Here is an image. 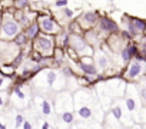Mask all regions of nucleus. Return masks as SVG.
<instances>
[{"label":"nucleus","instance_id":"f257e3e1","mask_svg":"<svg viewBox=\"0 0 146 129\" xmlns=\"http://www.w3.org/2000/svg\"><path fill=\"white\" fill-rule=\"evenodd\" d=\"M73 106H75V113L79 122H103V106L100 105L96 92L88 89L78 90L76 93H73Z\"/></svg>","mask_w":146,"mask_h":129},{"label":"nucleus","instance_id":"f03ea898","mask_svg":"<svg viewBox=\"0 0 146 129\" xmlns=\"http://www.w3.org/2000/svg\"><path fill=\"white\" fill-rule=\"evenodd\" d=\"M33 86L39 90H53L54 93L66 90L67 78L57 69H44L33 79Z\"/></svg>","mask_w":146,"mask_h":129},{"label":"nucleus","instance_id":"7ed1b4c3","mask_svg":"<svg viewBox=\"0 0 146 129\" xmlns=\"http://www.w3.org/2000/svg\"><path fill=\"white\" fill-rule=\"evenodd\" d=\"M54 93L46 95V93H36L32 98V110L37 118H44L49 122L53 119L56 120V112H54V103H53Z\"/></svg>","mask_w":146,"mask_h":129},{"label":"nucleus","instance_id":"20e7f679","mask_svg":"<svg viewBox=\"0 0 146 129\" xmlns=\"http://www.w3.org/2000/svg\"><path fill=\"white\" fill-rule=\"evenodd\" d=\"M123 100H125V105H126L130 116L139 125V115H140V110H142V102H140V98H139V93H137V88L133 83H127Z\"/></svg>","mask_w":146,"mask_h":129},{"label":"nucleus","instance_id":"39448f33","mask_svg":"<svg viewBox=\"0 0 146 129\" xmlns=\"http://www.w3.org/2000/svg\"><path fill=\"white\" fill-rule=\"evenodd\" d=\"M22 33V26L15 20L12 13H3L2 16V30H0V40L2 42H10L17 37V35Z\"/></svg>","mask_w":146,"mask_h":129},{"label":"nucleus","instance_id":"423d86ee","mask_svg":"<svg viewBox=\"0 0 146 129\" xmlns=\"http://www.w3.org/2000/svg\"><path fill=\"white\" fill-rule=\"evenodd\" d=\"M109 112H110L125 128L130 129V128L135 126V120H133V118L130 116V113H129V110H127V108H126V105H125L123 98H116V99H113Z\"/></svg>","mask_w":146,"mask_h":129},{"label":"nucleus","instance_id":"0eeeda50","mask_svg":"<svg viewBox=\"0 0 146 129\" xmlns=\"http://www.w3.org/2000/svg\"><path fill=\"white\" fill-rule=\"evenodd\" d=\"M10 100L13 103V106L17 110L26 109L29 108V105L32 103V90L26 89L22 85H16L12 89V95H10Z\"/></svg>","mask_w":146,"mask_h":129},{"label":"nucleus","instance_id":"6e6552de","mask_svg":"<svg viewBox=\"0 0 146 129\" xmlns=\"http://www.w3.org/2000/svg\"><path fill=\"white\" fill-rule=\"evenodd\" d=\"M69 46L72 47L73 52L79 56V59L80 57L93 56V52H95V49L92 46H89L88 42L79 35H70L69 36Z\"/></svg>","mask_w":146,"mask_h":129},{"label":"nucleus","instance_id":"1a4fd4ad","mask_svg":"<svg viewBox=\"0 0 146 129\" xmlns=\"http://www.w3.org/2000/svg\"><path fill=\"white\" fill-rule=\"evenodd\" d=\"M53 103H54L56 116L60 115V113H63V112L75 110V106H73V93H70V92H67V90L54 93Z\"/></svg>","mask_w":146,"mask_h":129},{"label":"nucleus","instance_id":"9d476101","mask_svg":"<svg viewBox=\"0 0 146 129\" xmlns=\"http://www.w3.org/2000/svg\"><path fill=\"white\" fill-rule=\"evenodd\" d=\"M33 49L42 56H52L54 52V39L53 36L39 35L33 42Z\"/></svg>","mask_w":146,"mask_h":129},{"label":"nucleus","instance_id":"9b49d317","mask_svg":"<svg viewBox=\"0 0 146 129\" xmlns=\"http://www.w3.org/2000/svg\"><path fill=\"white\" fill-rule=\"evenodd\" d=\"M37 25H39V29L44 33V35H47V36H57L59 33H60V30H62V26L54 20V17H52V16H46V15H43V16H39L37 17Z\"/></svg>","mask_w":146,"mask_h":129},{"label":"nucleus","instance_id":"f8f14e48","mask_svg":"<svg viewBox=\"0 0 146 129\" xmlns=\"http://www.w3.org/2000/svg\"><path fill=\"white\" fill-rule=\"evenodd\" d=\"M143 73V66H142V63L136 59H133L129 64H127V68H126V72L123 75V79L127 80V82H132V80H136L137 78H140Z\"/></svg>","mask_w":146,"mask_h":129},{"label":"nucleus","instance_id":"ddd939ff","mask_svg":"<svg viewBox=\"0 0 146 129\" xmlns=\"http://www.w3.org/2000/svg\"><path fill=\"white\" fill-rule=\"evenodd\" d=\"M93 63H95L98 72H106L110 68L109 56L102 49H95V52H93Z\"/></svg>","mask_w":146,"mask_h":129},{"label":"nucleus","instance_id":"4468645a","mask_svg":"<svg viewBox=\"0 0 146 129\" xmlns=\"http://www.w3.org/2000/svg\"><path fill=\"white\" fill-rule=\"evenodd\" d=\"M78 23H79L80 27L89 30V29H92L93 26H96L99 23V15L95 10H85L82 13V16L79 17Z\"/></svg>","mask_w":146,"mask_h":129},{"label":"nucleus","instance_id":"2eb2a0df","mask_svg":"<svg viewBox=\"0 0 146 129\" xmlns=\"http://www.w3.org/2000/svg\"><path fill=\"white\" fill-rule=\"evenodd\" d=\"M78 68L86 76H98V73H99L93 63V59H90V57H80L78 60Z\"/></svg>","mask_w":146,"mask_h":129},{"label":"nucleus","instance_id":"dca6fc26","mask_svg":"<svg viewBox=\"0 0 146 129\" xmlns=\"http://www.w3.org/2000/svg\"><path fill=\"white\" fill-rule=\"evenodd\" d=\"M98 26H99V32L109 33V35H113V33H116L119 30L117 23L113 19H109V17H100Z\"/></svg>","mask_w":146,"mask_h":129},{"label":"nucleus","instance_id":"f3484780","mask_svg":"<svg viewBox=\"0 0 146 129\" xmlns=\"http://www.w3.org/2000/svg\"><path fill=\"white\" fill-rule=\"evenodd\" d=\"M70 5H72V2H70ZM79 10L78 9H73V7H70V6H67L66 9H62V10H57V12H54V20L59 23H63V22H66V20H70V19H73L76 16V13H78Z\"/></svg>","mask_w":146,"mask_h":129},{"label":"nucleus","instance_id":"a211bd4d","mask_svg":"<svg viewBox=\"0 0 146 129\" xmlns=\"http://www.w3.org/2000/svg\"><path fill=\"white\" fill-rule=\"evenodd\" d=\"M110 49H113L115 52H122L126 46H125V39H123V35H117V33H113L109 36V40H108Z\"/></svg>","mask_w":146,"mask_h":129},{"label":"nucleus","instance_id":"6ab92c4d","mask_svg":"<svg viewBox=\"0 0 146 129\" xmlns=\"http://www.w3.org/2000/svg\"><path fill=\"white\" fill-rule=\"evenodd\" d=\"M102 125H103V129H127V128H125L110 112H108V113L105 115Z\"/></svg>","mask_w":146,"mask_h":129},{"label":"nucleus","instance_id":"aec40b11","mask_svg":"<svg viewBox=\"0 0 146 129\" xmlns=\"http://www.w3.org/2000/svg\"><path fill=\"white\" fill-rule=\"evenodd\" d=\"M26 120V116L22 110H13V113H10V122H12V129H22L23 123Z\"/></svg>","mask_w":146,"mask_h":129},{"label":"nucleus","instance_id":"412c9836","mask_svg":"<svg viewBox=\"0 0 146 129\" xmlns=\"http://www.w3.org/2000/svg\"><path fill=\"white\" fill-rule=\"evenodd\" d=\"M136 53H137V49H136L135 45H126V47L120 52L122 62H123V63H130V62L135 59Z\"/></svg>","mask_w":146,"mask_h":129},{"label":"nucleus","instance_id":"4be33fe9","mask_svg":"<svg viewBox=\"0 0 146 129\" xmlns=\"http://www.w3.org/2000/svg\"><path fill=\"white\" fill-rule=\"evenodd\" d=\"M39 32H40V29H39L37 22H32V23L26 27L25 35H26V37L30 40V39H36V37L39 36Z\"/></svg>","mask_w":146,"mask_h":129},{"label":"nucleus","instance_id":"5701e85b","mask_svg":"<svg viewBox=\"0 0 146 129\" xmlns=\"http://www.w3.org/2000/svg\"><path fill=\"white\" fill-rule=\"evenodd\" d=\"M78 129H103V125L96 120H88V122H78Z\"/></svg>","mask_w":146,"mask_h":129},{"label":"nucleus","instance_id":"b1692460","mask_svg":"<svg viewBox=\"0 0 146 129\" xmlns=\"http://www.w3.org/2000/svg\"><path fill=\"white\" fill-rule=\"evenodd\" d=\"M69 33H59L54 37V45H57L59 47H66L69 45Z\"/></svg>","mask_w":146,"mask_h":129},{"label":"nucleus","instance_id":"393cba45","mask_svg":"<svg viewBox=\"0 0 146 129\" xmlns=\"http://www.w3.org/2000/svg\"><path fill=\"white\" fill-rule=\"evenodd\" d=\"M35 129H56L53 125H52V122H49L47 119H44V118H37V120H36V123H35Z\"/></svg>","mask_w":146,"mask_h":129},{"label":"nucleus","instance_id":"a878e982","mask_svg":"<svg viewBox=\"0 0 146 129\" xmlns=\"http://www.w3.org/2000/svg\"><path fill=\"white\" fill-rule=\"evenodd\" d=\"M52 6V12H57V10H62V9H66L67 6H70V2H67V0H57V2H53L50 3Z\"/></svg>","mask_w":146,"mask_h":129},{"label":"nucleus","instance_id":"bb28decb","mask_svg":"<svg viewBox=\"0 0 146 129\" xmlns=\"http://www.w3.org/2000/svg\"><path fill=\"white\" fill-rule=\"evenodd\" d=\"M27 42H29V39L26 37V35H25V33L17 35V37L15 39V45H16L17 47H23V46H26V45H27Z\"/></svg>","mask_w":146,"mask_h":129},{"label":"nucleus","instance_id":"cd10ccee","mask_svg":"<svg viewBox=\"0 0 146 129\" xmlns=\"http://www.w3.org/2000/svg\"><path fill=\"white\" fill-rule=\"evenodd\" d=\"M132 22H133V26H135V29L137 30V33L145 30L146 22H143V20H140V19H136V17H132Z\"/></svg>","mask_w":146,"mask_h":129},{"label":"nucleus","instance_id":"c85d7f7f","mask_svg":"<svg viewBox=\"0 0 146 129\" xmlns=\"http://www.w3.org/2000/svg\"><path fill=\"white\" fill-rule=\"evenodd\" d=\"M137 93H139L140 102H146V85H140L137 88Z\"/></svg>","mask_w":146,"mask_h":129},{"label":"nucleus","instance_id":"c756f323","mask_svg":"<svg viewBox=\"0 0 146 129\" xmlns=\"http://www.w3.org/2000/svg\"><path fill=\"white\" fill-rule=\"evenodd\" d=\"M29 5H30L29 2H15V6H16V7H19L17 10H25Z\"/></svg>","mask_w":146,"mask_h":129},{"label":"nucleus","instance_id":"7c9ffc66","mask_svg":"<svg viewBox=\"0 0 146 129\" xmlns=\"http://www.w3.org/2000/svg\"><path fill=\"white\" fill-rule=\"evenodd\" d=\"M7 83H9V79L0 75V90L5 89V88H7Z\"/></svg>","mask_w":146,"mask_h":129},{"label":"nucleus","instance_id":"2f4dec72","mask_svg":"<svg viewBox=\"0 0 146 129\" xmlns=\"http://www.w3.org/2000/svg\"><path fill=\"white\" fill-rule=\"evenodd\" d=\"M5 106H6V96L0 93V110H2Z\"/></svg>","mask_w":146,"mask_h":129},{"label":"nucleus","instance_id":"473e14b6","mask_svg":"<svg viewBox=\"0 0 146 129\" xmlns=\"http://www.w3.org/2000/svg\"><path fill=\"white\" fill-rule=\"evenodd\" d=\"M0 30H2V15H0Z\"/></svg>","mask_w":146,"mask_h":129},{"label":"nucleus","instance_id":"72a5a7b5","mask_svg":"<svg viewBox=\"0 0 146 129\" xmlns=\"http://www.w3.org/2000/svg\"><path fill=\"white\" fill-rule=\"evenodd\" d=\"M142 128H143V129H146V122H145V125H143V126H142Z\"/></svg>","mask_w":146,"mask_h":129},{"label":"nucleus","instance_id":"f704fd0d","mask_svg":"<svg viewBox=\"0 0 146 129\" xmlns=\"http://www.w3.org/2000/svg\"><path fill=\"white\" fill-rule=\"evenodd\" d=\"M143 33H145V36H146V27H145V30H143Z\"/></svg>","mask_w":146,"mask_h":129}]
</instances>
